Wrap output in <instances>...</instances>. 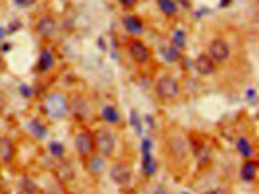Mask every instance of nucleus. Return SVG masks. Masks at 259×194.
<instances>
[{
	"label": "nucleus",
	"instance_id": "obj_19",
	"mask_svg": "<svg viewBox=\"0 0 259 194\" xmlns=\"http://www.w3.org/2000/svg\"><path fill=\"white\" fill-rule=\"evenodd\" d=\"M158 8H160L166 17H174L176 11H178V6H176L174 0H158Z\"/></svg>",
	"mask_w": 259,
	"mask_h": 194
},
{
	"label": "nucleus",
	"instance_id": "obj_27",
	"mask_svg": "<svg viewBox=\"0 0 259 194\" xmlns=\"http://www.w3.org/2000/svg\"><path fill=\"white\" fill-rule=\"evenodd\" d=\"M17 4L19 6H27V0H17Z\"/></svg>",
	"mask_w": 259,
	"mask_h": 194
},
{
	"label": "nucleus",
	"instance_id": "obj_5",
	"mask_svg": "<svg viewBox=\"0 0 259 194\" xmlns=\"http://www.w3.org/2000/svg\"><path fill=\"white\" fill-rule=\"evenodd\" d=\"M68 99L63 95V93H50L48 99H46V111L52 118H63L66 116V111H68Z\"/></svg>",
	"mask_w": 259,
	"mask_h": 194
},
{
	"label": "nucleus",
	"instance_id": "obj_23",
	"mask_svg": "<svg viewBox=\"0 0 259 194\" xmlns=\"http://www.w3.org/2000/svg\"><path fill=\"white\" fill-rule=\"evenodd\" d=\"M29 126H32V130L35 132V135H37L39 139L46 137V128H44L42 124H37V120H32V122H29Z\"/></svg>",
	"mask_w": 259,
	"mask_h": 194
},
{
	"label": "nucleus",
	"instance_id": "obj_26",
	"mask_svg": "<svg viewBox=\"0 0 259 194\" xmlns=\"http://www.w3.org/2000/svg\"><path fill=\"white\" fill-rule=\"evenodd\" d=\"M121 4H123V6H135L137 0H121Z\"/></svg>",
	"mask_w": 259,
	"mask_h": 194
},
{
	"label": "nucleus",
	"instance_id": "obj_22",
	"mask_svg": "<svg viewBox=\"0 0 259 194\" xmlns=\"http://www.w3.org/2000/svg\"><path fill=\"white\" fill-rule=\"evenodd\" d=\"M50 153H52L54 157L63 159L65 157V147L61 145V142H50Z\"/></svg>",
	"mask_w": 259,
	"mask_h": 194
},
{
	"label": "nucleus",
	"instance_id": "obj_14",
	"mask_svg": "<svg viewBox=\"0 0 259 194\" xmlns=\"http://www.w3.org/2000/svg\"><path fill=\"white\" fill-rule=\"evenodd\" d=\"M257 176V161L251 157V159H247L243 163V167H241V180L243 182H253Z\"/></svg>",
	"mask_w": 259,
	"mask_h": 194
},
{
	"label": "nucleus",
	"instance_id": "obj_11",
	"mask_svg": "<svg viewBox=\"0 0 259 194\" xmlns=\"http://www.w3.org/2000/svg\"><path fill=\"white\" fill-rule=\"evenodd\" d=\"M54 66V54L50 48H44L42 52H39V58H37V73H48V70H52Z\"/></svg>",
	"mask_w": 259,
	"mask_h": 194
},
{
	"label": "nucleus",
	"instance_id": "obj_3",
	"mask_svg": "<svg viewBox=\"0 0 259 194\" xmlns=\"http://www.w3.org/2000/svg\"><path fill=\"white\" fill-rule=\"evenodd\" d=\"M75 151L81 155L83 159H87L92 153H96V140H94V132L81 128L75 135Z\"/></svg>",
	"mask_w": 259,
	"mask_h": 194
},
{
	"label": "nucleus",
	"instance_id": "obj_7",
	"mask_svg": "<svg viewBox=\"0 0 259 194\" xmlns=\"http://www.w3.org/2000/svg\"><path fill=\"white\" fill-rule=\"evenodd\" d=\"M35 31H37L39 35H42L44 39L54 37L56 31H58V23H56V19H54V17H50V15L39 17V19H37V23H35Z\"/></svg>",
	"mask_w": 259,
	"mask_h": 194
},
{
	"label": "nucleus",
	"instance_id": "obj_15",
	"mask_svg": "<svg viewBox=\"0 0 259 194\" xmlns=\"http://www.w3.org/2000/svg\"><path fill=\"white\" fill-rule=\"evenodd\" d=\"M68 110H73V114H75L79 120H85L89 114H92V110H89V104L85 101V97H79L75 104H73V108H68Z\"/></svg>",
	"mask_w": 259,
	"mask_h": 194
},
{
	"label": "nucleus",
	"instance_id": "obj_8",
	"mask_svg": "<svg viewBox=\"0 0 259 194\" xmlns=\"http://www.w3.org/2000/svg\"><path fill=\"white\" fill-rule=\"evenodd\" d=\"M110 180L116 186H129L131 184V167L127 163H114L110 167Z\"/></svg>",
	"mask_w": 259,
	"mask_h": 194
},
{
	"label": "nucleus",
	"instance_id": "obj_18",
	"mask_svg": "<svg viewBox=\"0 0 259 194\" xmlns=\"http://www.w3.org/2000/svg\"><path fill=\"white\" fill-rule=\"evenodd\" d=\"M162 54H164V58L168 60V62H181V60H183L181 50L174 48L172 44H170V46H166V48L162 50Z\"/></svg>",
	"mask_w": 259,
	"mask_h": 194
},
{
	"label": "nucleus",
	"instance_id": "obj_1",
	"mask_svg": "<svg viewBox=\"0 0 259 194\" xmlns=\"http://www.w3.org/2000/svg\"><path fill=\"white\" fill-rule=\"evenodd\" d=\"M156 93L164 101H174L181 95V83L172 75H162L156 81Z\"/></svg>",
	"mask_w": 259,
	"mask_h": 194
},
{
	"label": "nucleus",
	"instance_id": "obj_17",
	"mask_svg": "<svg viewBox=\"0 0 259 194\" xmlns=\"http://www.w3.org/2000/svg\"><path fill=\"white\" fill-rule=\"evenodd\" d=\"M156 169H158V163L152 157V153H143V173L147 178H152L156 173Z\"/></svg>",
	"mask_w": 259,
	"mask_h": 194
},
{
	"label": "nucleus",
	"instance_id": "obj_29",
	"mask_svg": "<svg viewBox=\"0 0 259 194\" xmlns=\"http://www.w3.org/2000/svg\"><path fill=\"white\" fill-rule=\"evenodd\" d=\"M0 151H2V142H0Z\"/></svg>",
	"mask_w": 259,
	"mask_h": 194
},
{
	"label": "nucleus",
	"instance_id": "obj_10",
	"mask_svg": "<svg viewBox=\"0 0 259 194\" xmlns=\"http://www.w3.org/2000/svg\"><path fill=\"white\" fill-rule=\"evenodd\" d=\"M104 169H106V157L99 155V153H92L87 157V171L92 176H102Z\"/></svg>",
	"mask_w": 259,
	"mask_h": 194
},
{
	"label": "nucleus",
	"instance_id": "obj_30",
	"mask_svg": "<svg viewBox=\"0 0 259 194\" xmlns=\"http://www.w3.org/2000/svg\"><path fill=\"white\" fill-rule=\"evenodd\" d=\"M0 190H2V184H0Z\"/></svg>",
	"mask_w": 259,
	"mask_h": 194
},
{
	"label": "nucleus",
	"instance_id": "obj_21",
	"mask_svg": "<svg viewBox=\"0 0 259 194\" xmlns=\"http://www.w3.org/2000/svg\"><path fill=\"white\" fill-rule=\"evenodd\" d=\"M185 37L187 35H185L183 29H176V31L172 33V46L178 48V50H185V46H187V39Z\"/></svg>",
	"mask_w": 259,
	"mask_h": 194
},
{
	"label": "nucleus",
	"instance_id": "obj_28",
	"mask_svg": "<svg viewBox=\"0 0 259 194\" xmlns=\"http://www.w3.org/2000/svg\"><path fill=\"white\" fill-rule=\"evenodd\" d=\"M220 6H230V0H222Z\"/></svg>",
	"mask_w": 259,
	"mask_h": 194
},
{
	"label": "nucleus",
	"instance_id": "obj_6",
	"mask_svg": "<svg viewBox=\"0 0 259 194\" xmlns=\"http://www.w3.org/2000/svg\"><path fill=\"white\" fill-rule=\"evenodd\" d=\"M129 54L137 64H147L152 60V50H149L141 39H131L129 42Z\"/></svg>",
	"mask_w": 259,
	"mask_h": 194
},
{
	"label": "nucleus",
	"instance_id": "obj_20",
	"mask_svg": "<svg viewBox=\"0 0 259 194\" xmlns=\"http://www.w3.org/2000/svg\"><path fill=\"white\" fill-rule=\"evenodd\" d=\"M19 186H21V192H27V194H37L39 192V186L32 178H21Z\"/></svg>",
	"mask_w": 259,
	"mask_h": 194
},
{
	"label": "nucleus",
	"instance_id": "obj_13",
	"mask_svg": "<svg viewBox=\"0 0 259 194\" xmlns=\"http://www.w3.org/2000/svg\"><path fill=\"white\" fill-rule=\"evenodd\" d=\"M123 25H125V29L131 35H141L143 33V21L139 17H135V15H129V17H125L123 19Z\"/></svg>",
	"mask_w": 259,
	"mask_h": 194
},
{
	"label": "nucleus",
	"instance_id": "obj_12",
	"mask_svg": "<svg viewBox=\"0 0 259 194\" xmlns=\"http://www.w3.org/2000/svg\"><path fill=\"white\" fill-rule=\"evenodd\" d=\"M102 120L106 122V124H112V126L121 124V111H118L116 106L106 104V106L102 108Z\"/></svg>",
	"mask_w": 259,
	"mask_h": 194
},
{
	"label": "nucleus",
	"instance_id": "obj_9",
	"mask_svg": "<svg viewBox=\"0 0 259 194\" xmlns=\"http://www.w3.org/2000/svg\"><path fill=\"white\" fill-rule=\"evenodd\" d=\"M193 66H195V70H197L199 77H212V75L216 73V66H218V64H216L207 54H199V56L195 58Z\"/></svg>",
	"mask_w": 259,
	"mask_h": 194
},
{
	"label": "nucleus",
	"instance_id": "obj_4",
	"mask_svg": "<svg viewBox=\"0 0 259 194\" xmlns=\"http://www.w3.org/2000/svg\"><path fill=\"white\" fill-rule=\"evenodd\" d=\"M207 56H210L216 64H224L230 60V46H228L226 39L216 37V39H212L210 48H207Z\"/></svg>",
	"mask_w": 259,
	"mask_h": 194
},
{
	"label": "nucleus",
	"instance_id": "obj_2",
	"mask_svg": "<svg viewBox=\"0 0 259 194\" xmlns=\"http://www.w3.org/2000/svg\"><path fill=\"white\" fill-rule=\"evenodd\" d=\"M94 140H96V151L99 153V155H104V157H112L114 155V151H116V135L110 128H99L94 135Z\"/></svg>",
	"mask_w": 259,
	"mask_h": 194
},
{
	"label": "nucleus",
	"instance_id": "obj_24",
	"mask_svg": "<svg viewBox=\"0 0 259 194\" xmlns=\"http://www.w3.org/2000/svg\"><path fill=\"white\" fill-rule=\"evenodd\" d=\"M19 91H21V95H25V97L32 95V89H29L27 85H21V87H19Z\"/></svg>",
	"mask_w": 259,
	"mask_h": 194
},
{
	"label": "nucleus",
	"instance_id": "obj_16",
	"mask_svg": "<svg viewBox=\"0 0 259 194\" xmlns=\"http://www.w3.org/2000/svg\"><path fill=\"white\" fill-rule=\"evenodd\" d=\"M236 151L241 153L245 159H251V157H253V147H251V142H249L247 137H238V140H236Z\"/></svg>",
	"mask_w": 259,
	"mask_h": 194
},
{
	"label": "nucleus",
	"instance_id": "obj_25",
	"mask_svg": "<svg viewBox=\"0 0 259 194\" xmlns=\"http://www.w3.org/2000/svg\"><path fill=\"white\" fill-rule=\"evenodd\" d=\"M131 118H133V124H135V128H137V132H141V122L137 120V114H135V111L131 114Z\"/></svg>",
	"mask_w": 259,
	"mask_h": 194
}]
</instances>
